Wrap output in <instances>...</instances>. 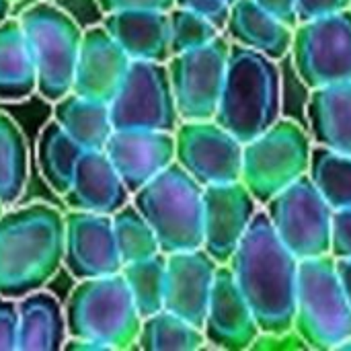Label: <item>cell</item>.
I'll use <instances>...</instances> for the list:
<instances>
[{"mask_svg":"<svg viewBox=\"0 0 351 351\" xmlns=\"http://www.w3.org/2000/svg\"><path fill=\"white\" fill-rule=\"evenodd\" d=\"M282 113L278 62L261 51L230 43L222 95L214 119L243 144L271 128Z\"/></svg>","mask_w":351,"mask_h":351,"instance_id":"3","label":"cell"},{"mask_svg":"<svg viewBox=\"0 0 351 351\" xmlns=\"http://www.w3.org/2000/svg\"><path fill=\"white\" fill-rule=\"evenodd\" d=\"M132 60L103 25L82 31V43L72 78V93L111 103Z\"/></svg>","mask_w":351,"mask_h":351,"instance_id":"19","label":"cell"},{"mask_svg":"<svg viewBox=\"0 0 351 351\" xmlns=\"http://www.w3.org/2000/svg\"><path fill=\"white\" fill-rule=\"evenodd\" d=\"M335 350L351 351V335H350V337H348V339H343V341H341V343H339V346H337Z\"/></svg>","mask_w":351,"mask_h":351,"instance_id":"44","label":"cell"},{"mask_svg":"<svg viewBox=\"0 0 351 351\" xmlns=\"http://www.w3.org/2000/svg\"><path fill=\"white\" fill-rule=\"evenodd\" d=\"M218 265L204 247L167 255L165 308L204 329Z\"/></svg>","mask_w":351,"mask_h":351,"instance_id":"17","label":"cell"},{"mask_svg":"<svg viewBox=\"0 0 351 351\" xmlns=\"http://www.w3.org/2000/svg\"><path fill=\"white\" fill-rule=\"evenodd\" d=\"M0 351H19V311L6 296H0Z\"/></svg>","mask_w":351,"mask_h":351,"instance_id":"35","label":"cell"},{"mask_svg":"<svg viewBox=\"0 0 351 351\" xmlns=\"http://www.w3.org/2000/svg\"><path fill=\"white\" fill-rule=\"evenodd\" d=\"M222 2H224V4H228V6H230V4H234V2H237V0H222Z\"/></svg>","mask_w":351,"mask_h":351,"instance_id":"45","label":"cell"},{"mask_svg":"<svg viewBox=\"0 0 351 351\" xmlns=\"http://www.w3.org/2000/svg\"><path fill=\"white\" fill-rule=\"evenodd\" d=\"M64 214L29 204L0 216V296L41 290L64 263Z\"/></svg>","mask_w":351,"mask_h":351,"instance_id":"2","label":"cell"},{"mask_svg":"<svg viewBox=\"0 0 351 351\" xmlns=\"http://www.w3.org/2000/svg\"><path fill=\"white\" fill-rule=\"evenodd\" d=\"M37 90V72L19 19L0 23V101H23Z\"/></svg>","mask_w":351,"mask_h":351,"instance_id":"25","label":"cell"},{"mask_svg":"<svg viewBox=\"0 0 351 351\" xmlns=\"http://www.w3.org/2000/svg\"><path fill=\"white\" fill-rule=\"evenodd\" d=\"M132 195L165 255L204 247V187L181 165H169Z\"/></svg>","mask_w":351,"mask_h":351,"instance_id":"4","label":"cell"},{"mask_svg":"<svg viewBox=\"0 0 351 351\" xmlns=\"http://www.w3.org/2000/svg\"><path fill=\"white\" fill-rule=\"evenodd\" d=\"M308 177L333 210L351 208V154L317 144L311 150Z\"/></svg>","mask_w":351,"mask_h":351,"instance_id":"29","label":"cell"},{"mask_svg":"<svg viewBox=\"0 0 351 351\" xmlns=\"http://www.w3.org/2000/svg\"><path fill=\"white\" fill-rule=\"evenodd\" d=\"M10 2H12V0H0V23L6 21L8 10H10Z\"/></svg>","mask_w":351,"mask_h":351,"instance_id":"43","label":"cell"},{"mask_svg":"<svg viewBox=\"0 0 351 351\" xmlns=\"http://www.w3.org/2000/svg\"><path fill=\"white\" fill-rule=\"evenodd\" d=\"M224 29L232 43L261 51L276 62L290 53L294 27L261 8L255 0H237L230 4Z\"/></svg>","mask_w":351,"mask_h":351,"instance_id":"22","label":"cell"},{"mask_svg":"<svg viewBox=\"0 0 351 351\" xmlns=\"http://www.w3.org/2000/svg\"><path fill=\"white\" fill-rule=\"evenodd\" d=\"M29 41L35 72L37 93L56 103L72 90V78L82 43L80 25L51 2H35L19 16Z\"/></svg>","mask_w":351,"mask_h":351,"instance_id":"7","label":"cell"},{"mask_svg":"<svg viewBox=\"0 0 351 351\" xmlns=\"http://www.w3.org/2000/svg\"><path fill=\"white\" fill-rule=\"evenodd\" d=\"M206 346L204 329L162 308L142 319L136 350L146 351H195Z\"/></svg>","mask_w":351,"mask_h":351,"instance_id":"28","label":"cell"},{"mask_svg":"<svg viewBox=\"0 0 351 351\" xmlns=\"http://www.w3.org/2000/svg\"><path fill=\"white\" fill-rule=\"evenodd\" d=\"M329 255L333 259H351V208L333 212Z\"/></svg>","mask_w":351,"mask_h":351,"instance_id":"34","label":"cell"},{"mask_svg":"<svg viewBox=\"0 0 351 351\" xmlns=\"http://www.w3.org/2000/svg\"><path fill=\"white\" fill-rule=\"evenodd\" d=\"M105 154L130 193L175 162V134L162 130H113Z\"/></svg>","mask_w":351,"mask_h":351,"instance_id":"18","label":"cell"},{"mask_svg":"<svg viewBox=\"0 0 351 351\" xmlns=\"http://www.w3.org/2000/svg\"><path fill=\"white\" fill-rule=\"evenodd\" d=\"M111 220H113V234H115V245L121 263H130L162 253L152 226L146 222V218L140 214V210L134 204L128 202L125 206H121L115 214H111Z\"/></svg>","mask_w":351,"mask_h":351,"instance_id":"32","label":"cell"},{"mask_svg":"<svg viewBox=\"0 0 351 351\" xmlns=\"http://www.w3.org/2000/svg\"><path fill=\"white\" fill-rule=\"evenodd\" d=\"M27 142L16 121L0 113V199L4 206L14 204L27 185Z\"/></svg>","mask_w":351,"mask_h":351,"instance_id":"30","label":"cell"},{"mask_svg":"<svg viewBox=\"0 0 351 351\" xmlns=\"http://www.w3.org/2000/svg\"><path fill=\"white\" fill-rule=\"evenodd\" d=\"M175 6H183L189 10H195L204 16H208L214 25L224 29L230 6L224 4L222 0H175Z\"/></svg>","mask_w":351,"mask_h":351,"instance_id":"38","label":"cell"},{"mask_svg":"<svg viewBox=\"0 0 351 351\" xmlns=\"http://www.w3.org/2000/svg\"><path fill=\"white\" fill-rule=\"evenodd\" d=\"M290 56L306 88L351 80V8L298 23Z\"/></svg>","mask_w":351,"mask_h":351,"instance_id":"9","label":"cell"},{"mask_svg":"<svg viewBox=\"0 0 351 351\" xmlns=\"http://www.w3.org/2000/svg\"><path fill=\"white\" fill-rule=\"evenodd\" d=\"M306 117L319 146L351 154V80L311 88Z\"/></svg>","mask_w":351,"mask_h":351,"instance_id":"23","label":"cell"},{"mask_svg":"<svg viewBox=\"0 0 351 351\" xmlns=\"http://www.w3.org/2000/svg\"><path fill=\"white\" fill-rule=\"evenodd\" d=\"M62 350H76V351H105V348L93 339H86V337H72L68 335Z\"/></svg>","mask_w":351,"mask_h":351,"instance_id":"41","label":"cell"},{"mask_svg":"<svg viewBox=\"0 0 351 351\" xmlns=\"http://www.w3.org/2000/svg\"><path fill=\"white\" fill-rule=\"evenodd\" d=\"M119 274L125 280L132 300L142 319L165 308V276H167L165 253H156L146 259L123 263Z\"/></svg>","mask_w":351,"mask_h":351,"instance_id":"31","label":"cell"},{"mask_svg":"<svg viewBox=\"0 0 351 351\" xmlns=\"http://www.w3.org/2000/svg\"><path fill=\"white\" fill-rule=\"evenodd\" d=\"M113 130L175 132L179 113L167 64L132 60L123 82L109 103Z\"/></svg>","mask_w":351,"mask_h":351,"instance_id":"11","label":"cell"},{"mask_svg":"<svg viewBox=\"0 0 351 351\" xmlns=\"http://www.w3.org/2000/svg\"><path fill=\"white\" fill-rule=\"evenodd\" d=\"M335 267H337V276L341 282V288L348 296L351 304V259H335Z\"/></svg>","mask_w":351,"mask_h":351,"instance_id":"42","label":"cell"},{"mask_svg":"<svg viewBox=\"0 0 351 351\" xmlns=\"http://www.w3.org/2000/svg\"><path fill=\"white\" fill-rule=\"evenodd\" d=\"M53 119L84 150H105L113 134L109 103L68 93L56 101Z\"/></svg>","mask_w":351,"mask_h":351,"instance_id":"26","label":"cell"},{"mask_svg":"<svg viewBox=\"0 0 351 351\" xmlns=\"http://www.w3.org/2000/svg\"><path fill=\"white\" fill-rule=\"evenodd\" d=\"M261 8L278 16L290 27L298 25V14H296V0H255Z\"/></svg>","mask_w":351,"mask_h":351,"instance_id":"40","label":"cell"},{"mask_svg":"<svg viewBox=\"0 0 351 351\" xmlns=\"http://www.w3.org/2000/svg\"><path fill=\"white\" fill-rule=\"evenodd\" d=\"M294 331L317 351L335 350L351 335V304L331 255L298 265Z\"/></svg>","mask_w":351,"mask_h":351,"instance_id":"6","label":"cell"},{"mask_svg":"<svg viewBox=\"0 0 351 351\" xmlns=\"http://www.w3.org/2000/svg\"><path fill=\"white\" fill-rule=\"evenodd\" d=\"M259 333V323L230 267L226 263L218 265L204 321L206 346L228 351L251 350Z\"/></svg>","mask_w":351,"mask_h":351,"instance_id":"16","label":"cell"},{"mask_svg":"<svg viewBox=\"0 0 351 351\" xmlns=\"http://www.w3.org/2000/svg\"><path fill=\"white\" fill-rule=\"evenodd\" d=\"M226 265L261 331L280 333L294 329L300 259L280 241L265 210H257Z\"/></svg>","mask_w":351,"mask_h":351,"instance_id":"1","label":"cell"},{"mask_svg":"<svg viewBox=\"0 0 351 351\" xmlns=\"http://www.w3.org/2000/svg\"><path fill=\"white\" fill-rule=\"evenodd\" d=\"M259 204L243 181L204 187V249L220 263H228Z\"/></svg>","mask_w":351,"mask_h":351,"instance_id":"15","label":"cell"},{"mask_svg":"<svg viewBox=\"0 0 351 351\" xmlns=\"http://www.w3.org/2000/svg\"><path fill=\"white\" fill-rule=\"evenodd\" d=\"M311 136L294 119L280 117L271 128L243 144L241 181L259 206L308 175Z\"/></svg>","mask_w":351,"mask_h":351,"instance_id":"8","label":"cell"},{"mask_svg":"<svg viewBox=\"0 0 351 351\" xmlns=\"http://www.w3.org/2000/svg\"><path fill=\"white\" fill-rule=\"evenodd\" d=\"M169 33H171V56H175L189 49H197L214 41L218 35H222V29L195 10L173 6L169 10Z\"/></svg>","mask_w":351,"mask_h":351,"instance_id":"33","label":"cell"},{"mask_svg":"<svg viewBox=\"0 0 351 351\" xmlns=\"http://www.w3.org/2000/svg\"><path fill=\"white\" fill-rule=\"evenodd\" d=\"M350 8H351V6H350Z\"/></svg>","mask_w":351,"mask_h":351,"instance_id":"47","label":"cell"},{"mask_svg":"<svg viewBox=\"0 0 351 351\" xmlns=\"http://www.w3.org/2000/svg\"><path fill=\"white\" fill-rule=\"evenodd\" d=\"M82 152L84 148L78 146L56 119L43 128L37 142V165L51 191L64 195L70 189Z\"/></svg>","mask_w":351,"mask_h":351,"instance_id":"27","label":"cell"},{"mask_svg":"<svg viewBox=\"0 0 351 351\" xmlns=\"http://www.w3.org/2000/svg\"><path fill=\"white\" fill-rule=\"evenodd\" d=\"M62 197L70 210L111 216L130 202V191L105 150H84Z\"/></svg>","mask_w":351,"mask_h":351,"instance_id":"20","label":"cell"},{"mask_svg":"<svg viewBox=\"0 0 351 351\" xmlns=\"http://www.w3.org/2000/svg\"><path fill=\"white\" fill-rule=\"evenodd\" d=\"M173 134L175 162L202 187L241 181L243 142L216 119L179 121Z\"/></svg>","mask_w":351,"mask_h":351,"instance_id":"13","label":"cell"},{"mask_svg":"<svg viewBox=\"0 0 351 351\" xmlns=\"http://www.w3.org/2000/svg\"><path fill=\"white\" fill-rule=\"evenodd\" d=\"M103 12L125 10V8H152V10H171L175 0H97Z\"/></svg>","mask_w":351,"mask_h":351,"instance_id":"39","label":"cell"},{"mask_svg":"<svg viewBox=\"0 0 351 351\" xmlns=\"http://www.w3.org/2000/svg\"><path fill=\"white\" fill-rule=\"evenodd\" d=\"M230 39L218 35L214 41L175 53L167 60L171 88L181 121L214 119L224 86Z\"/></svg>","mask_w":351,"mask_h":351,"instance_id":"12","label":"cell"},{"mask_svg":"<svg viewBox=\"0 0 351 351\" xmlns=\"http://www.w3.org/2000/svg\"><path fill=\"white\" fill-rule=\"evenodd\" d=\"M66 329L105 350H136L142 317L121 274L78 280L66 302Z\"/></svg>","mask_w":351,"mask_h":351,"instance_id":"5","label":"cell"},{"mask_svg":"<svg viewBox=\"0 0 351 351\" xmlns=\"http://www.w3.org/2000/svg\"><path fill=\"white\" fill-rule=\"evenodd\" d=\"M4 214V204H2V199H0V216Z\"/></svg>","mask_w":351,"mask_h":351,"instance_id":"46","label":"cell"},{"mask_svg":"<svg viewBox=\"0 0 351 351\" xmlns=\"http://www.w3.org/2000/svg\"><path fill=\"white\" fill-rule=\"evenodd\" d=\"M105 31L119 43L130 60L162 62L171 58L169 10L125 8L105 12Z\"/></svg>","mask_w":351,"mask_h":351,"instance_id":"21","label":"cell"},{"mask_svg":"<svg viewBox=\"0 0 351 351\" xmlns=\"http://www.w3.org/2000/svg\"><path fill=\"white\" fill-rule=\"evenodd\" d=\"M251 350H263V351H300L308 350V346L304 343V339L294 331H280V333H267V331H261Z\"/></svg>","mask_w":351,"mask_h":351,"instance_id":"36","label":"cell"},{"mask_svg":"<svg viewBox=\"0 0 351 351\" xmlns=\"http://www.w3.org/2000/svg\"><path fill=\"white\" fill-rule=\"evenodd\" d=\"M64 265L76 280H90L121 271L109 214L70 210L64 216Z\"/></svg>","mask_w":351,"mask_h":351,"instance_id":"14","label":"cell"},{"mask_svg":"<svg viewBox=\"0 0 351 351\" xmlns=\"http://www.w3.org/2000/svg\"><path fill=\"white\" fill-rule=\"evenodd\" d=\"M333 212L308 175L265 204V214L276 234L300 261L329 255Z\"/></svg>","mask_w":351,"mask_h":351,"instance_id":"10","label":"cell"},{"mask_svg":"<svg viewBox=\"0 0 351 351\" xmlns=\"http://www.w3.org/2000/svg\"><path fill=\"white\" fill-rule=\"evenodd\" d=\"M350 6L351 0H296V14H298V23H302V21L346 10Z\"/></svg>","mask_w":351,"mask_h":351,"instance_id":"37","label":"cell"},{"mask_svg":"<svg viewBox=\"0 0 351 351\" xmlns=\"http://www.w3.org/2000/svg\"><path fill=\"white\" fill-rule=\"evenodd\" d=\"M19 351L62 350L68 329L62 304L49 292H29L19 298Z\"/></svg>","mask_w":351,"mask_h":351,"instance_id":"24","label":"cell"}]
</instances>
